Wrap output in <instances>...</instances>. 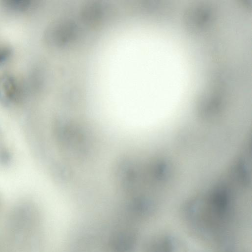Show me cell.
Here are the masks:
<instances>
[{
  "label": "cell",
  "instance_id": "3957f363",
  "mask_svg": "<svg viewBox=\"0 0 252 252\" xmlns=\"http://www.w3.org/2000/svg\"><path fill=\"white\" fill-rule=\"evenodd\" d=\"M11 54V50L8 46L0 44V63L6 60Z\"/></svg>",
  "mask_w": 252,
  "mask_h": 252
},
{
  "label": "cell",
  "instance_id": "7a4b0ae2",
  "mask_svg": "<svg viewBox=\"0 0 252 252\" xmlns=\"http://www.w3.org/2000/svg\"><path fill=\"white\" fill-rule=\"evenodd\" d=\"M4 5L16 11H24L32 6L31 1L27 0H10L4 1Z\"/></svg>",
  "mask_w": 252,
  "mask_h": 252
},
{
  "label": "cell",
  "instance_id": "6da1fadb",
  "mask_svg": "<svg viewBox=\"0 0 252 252\" xmlns=\"http://www.w3.org/2000/svg\"><path fill=\"white\" fill-rule=\"evenodd\" d=\"M15 78L8 74L0 77V101L6 105L17 102L20 98V90Z\"/></svg>",
  "mask_w": 252,
  "mask_h": 252
}]
</instances>
